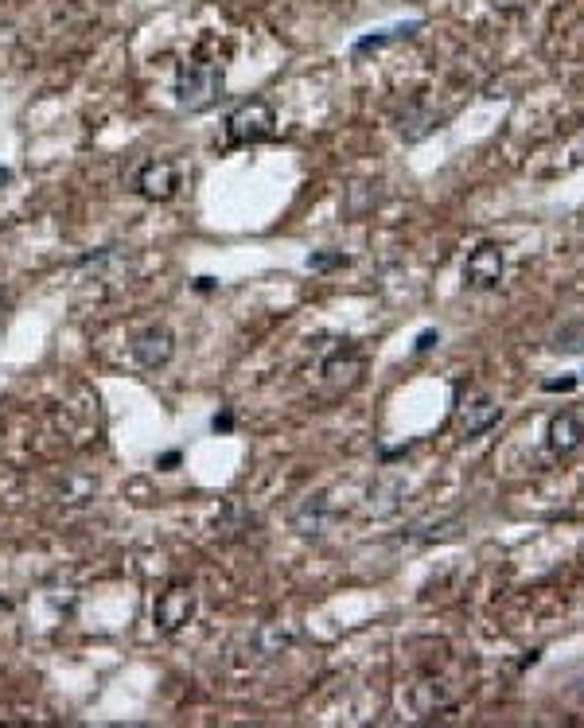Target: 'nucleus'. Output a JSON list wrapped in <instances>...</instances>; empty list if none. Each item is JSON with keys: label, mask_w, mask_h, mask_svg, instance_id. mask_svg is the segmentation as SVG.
I'll list each match as a JSON object with an SVG mask.
<instances>
[{"label": "nucleus", "mask_w": 584, "mask_h": 728, "mask_svg": "<svg viewBox=\"0 0 584 728\" xmlns=\"http://www.w3.org/2000/svg\"><path fill=\"white\" fill-rule=\"evenodd\" d=\"M222 90H226V74H222L219 63L191 59V63H183L180 74H176V102L191 113L215 106L222 98Z\"/></svg>", "instance_id": "1"}, {"label": "nucleus", "mask_w": 584, "mask_h": 728, "mask_svg": "<svg viewBox=\"0 0 584 728\" xmlns=\"http://www.w3.org/2000/svg\"><path fill=\"white\" fill-rule=\"evenodd\" d=\"M277 133V113L269 102H242L238 110L226 117V137L230 145H257V141H269Z\"/></svg>", "instance_id": "2"}, {"label": "nucleus", "mask_w": 584, "mask_h": 728, "mask_svg": "<svg viewBox=\"0 0 584 728\" xmlns=\"http://www.w3.org/2000/svg\"><path fill=\"white\" fill-rule=\"evenodd\" d=\"M195 608H199V596L191 584H168L156 604H152V623L164 631V635H176L180 627H187L195 619Z\"/></svg>", "instance_id": "3"}, {"label": "nucleus", "mask_w": 584, "mask_h": 728, "mask_svg": "<svg viewBox=\"0 0 584 728\" xmlns=\"http://www.w3.org/2000/svg\"><path fill=\"white\" fill-rule=\"evenodd\" d=\"M180 168L172 164V160H148L141 164V172H137V191L152 199V203H168L176 191H180Z\"/></svg>", "instance_id": "4"}, {"label": "nucleus", "mask_w": 584, "mask_h": 728, "mask_svg": "<svg viewBox=\"0 0 584 728\" xmlns=\"http://www.w3.org/2000/svg\"><path fill=\"white\" fill-rule=\"evenodd\" d=\"M503 269H507L503 250L491 246V242H483V246H475L472 254H468V261H464V281H468L472 289H495V285L503 281Z\"/></svg>", "instance_id": "5"}, {"label": "nucleus", "mask_w": 584, "mask_h": 728, "mask_svg": "<svg viewBox=\"0 0 584 728\" xmlns=\"http://www.w3.org/2000/svg\"><path fill=\"white\" fill-rule=\"evenodd\" d=\"M176 355V335L168 328H145L137 339H133V359L145 366V370H160V366L172 363Z\"/></svg>", "instance_id": "6"}, {"label": "nucleus", "mask_w": 584, "mask_h": 728, "mask_svg": "<svg viewBox=\"0 0 584 728\" xmlns=\"http://www.w3.org/2000/svg\"><path fill=\"white\" fill-rule=\"evenodd\" d=\"M499 417H503V405L491 398V394H475V398L464 401V405H460V413H456L460 433H464L468 440L483 437L487 429H495V425H499Z\"/></svg>", "instance_id": "7"}, {"label": "nucleus", "mask_w": 584, "mask_h": 728, "mask_svg": "<svg viewBox=\"0 0 584 728\" xmlns=\"http://www.w3.org/2000/svg\"><path fill=\"white\" fill-rule=\"evenodd\" d=\"M456 705V693L448 690V682H440V678H425V682H417L413 690H409V709L417 713V717H437V713H448Z\"/></svg>", "instance_id": "8"}, {"label": "nucleus", "mask_w": 584, "mask_h": 728, "mask_svg": "<svg viewBox=\"0 0 584 728\" xmlns=\"http://www.w3.org/2000/svg\"><path fill=\"white\" fill-rule=\"evenodd\" d=\"M584 444V425L577 413H553L546 425V448L553 456H573L577 448Z\"/></svg>", "instance_id": "9"}, {"label": "nucleus", "mask_w": 584, "mask_h": 728, "mask_svg": "<svg viewBox=\"0 0 584 728\" xmlns=\"http://www.w3.org/2000/svg\"><path fill=\"white\" fill-rule=\"evenodd\" d=\"M331 518H335V510H331L328 495H312V499H304V503L296 507V514H292V530H296L300 538H324Z\"/></svg>", "instance_id": "10"}, {"label": "nucleus", "mask_w": 584, "mask_h": 728, "mask_svg": "<svg viewBox=\"0 0 584 728\" xmlns=\"http://www.w3.org/2000/svg\"><path fill=\"white\" fill-rule=\"evenodd\" d=\"M421 32V20H409V24H394V28H382V32H370L363 36L351 51L355 55H366V51H382V47H390V43H402V39L417 36Z\"/></svg>", "instance_id": "11"}, {"label": "nucleus", "mask_w": 584, "mask_h": 728, "mask_svg": "<svg viewBox=\"0 0 584 728\" xmlns=\"http://www.w3.org/2000/svg\"><path fill=\"white\" fill-rule=\"evenodd\" d=\"M82 269H90L94 281H110V277H121L129 269V257L121 254L117 246H110V250H98L94 257H82Z\"/></svg>", "instance_id": "12"}, {"label": "nucleus", "mask_w": 584, "mask_h": 728, "mask_svg": "<svg viewBox=\"0 0 584 728\" xmlns=\"http://www.w3.org/2000/svg\"><path fill=\"white\" fill-rule=\"evenodd\" d=\"M433 125H437V113H429V110H405L402 113V121H398V133H402L405 141H425L429 133H433Z\"/></svg>", "instance_id": "13"}, {"label": "nucleus", "mask_w": 584, "mask_h": 728, "mask_svg": "<svg viewBox=\"0 0 584 728\" xmlns=\"http://www.w3.org/2000/svg\"><path fill=\"white\" fill-rule=\"evenodd\" d=\"M254 522H257V514H250L242 503H226L222 514L215 518V530H222V534H242V530H250Z\"/></svg>", "instance_id": "14"}, {"label": "nucleus", "mask_w": 584, "mask_h": 728, "mask_svg": "<svg viewBox=\"0 0 584 728\" xmlns=\"http://www.w3.org/2000/svg\"><path fill=\"white\" fill-rule=\"evenodd\" d=\"M289 643H292V635L289 631H281V627H261L254 635V647L261 658H277Z\"/></svg>", "instance_id": "15"}, {"label": "nucleus", "mask_w": 584, "mask_h": 728, "mask_svg": "<svg viewBox=\"0 0 584 728\" xmlns=\"http://www.w3.org/2000/svg\"><path fill=\"white\" fill-rule=\"evenodd\" d=\"M553 351H561V355H577L584 351V320H573V324H565V328L553 335Z\"/></svg>", "instance_id": "16"}, {"label": "nucleus", "mask_w": 584, "mask_h": 728, "mask_svg": "<svg viewBox=\"0 0 584 728\" xmlns=\"http://www.w3.org/2000/svg\"><path fill=\"white\" fill-rule=\"evenodd\" d=\"M335 265H347V257L343 254H312L308 257V269H320V273H324V269H335Z\"/></svg>", "instance_id": "17"}, {"label": "nucleus", "mask_w": 584, "mask_h": 728, "mask_svg": "<svg viewBox=\"0 0 584 728\" xmlns=\"http://www.w3.org/2000/svg\"><path fill=\"white\" fill-rule=\"evenodd\" d=\"M440 343V335L437 331H421V339H417V355H425V351H433Z\"/></svg>", "instance_id": "18"}, {"label": "nucleus", "mask_w": 584, "mask_h": 728, "mask_svg": "<svg viewBox=\"0 0 584 728\" xmlns=\"http://www.w3.org/2000/svg\"><path fill=\"white\" fill-rule=\"evenodd\" d=\"M573 386H577V378H549V382H546L549 394H557V390H561V394H569Z\"/></svg>", "instance_id": "19"}, {"label": "nucleus", "mask_w": 584, "mask_h": 728, "mask_svg": "<svg viewBox=\"0 0 584 728\" xmlns=\"http://www.w3.org/2000/svg\"><path fill=\"white\" fill-rule=\"evenodd\" d=\"M211 425H215V433H226V429L234 425V417H230V413H219V417H215Z\"/></svg>", "instance_id": "20"}, {"label": "nucleus", "mask_w": 584, "mask_h": 728, "mask_svg": "<svg viewBox=\"0 0 584 728\" xmlns=\"http://www.w3.org/2000/svg\"><path fill=\"white\" fill-rule=\"evenodd\" d=\"M180 464V452H168V456H160V468H176Z\"/></svg>", "instance_id": "21"}, {"label": "nucleus", "mask_w": 584, "mask_h": 728, "mask_svg": "<svg viewBox=\"0 0 584 728\" xmlns=\"http://www.w3.org/2000/svg\"><path fill=\"white\" fill-rule=\"evenodd\" d=\"M12 180V172H8V168H0V183H8Z\"/></svg>", "instance_id": "22"}]
</instances>
